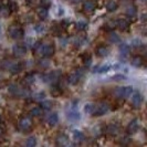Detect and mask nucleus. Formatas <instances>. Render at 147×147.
Returning a JSON list of instances; mask_svg holds the SVG:
<instances>
[{
    "instance_id": "nucleus-4",
    "label": "nucleus",
    "mask_w": 147,
    "mask_h": 147,
    "mask_svg": "<svg viewBox=\"0 0 147 147\" xmlns=\"http://www.w3.org/2000/svg\"><path fill=\"white\" fill-rule=\"evenodd\" d=\"M8 33H9V37L11 38L12 40H20L23 37V29H22L20 26H17V24H12L9 27L8 29Z\"/></svg>"
},
{
    "instance_id": "nucleus-7",
    "label": "nucleus",
    "mask_w": 147,
    "mask_h": 147,
    "mask_svg": "<svg viewBox=\"0 0 147 147\" xmlns=\"http://www.w3.org/2000/svg\"><path fill=\"white\" fill-rule=\"evenodd\" d=\"M110 110V107H109V105L106 103H98L94 105V107H93V112H92V114L94 115V116H101V115H104V114H106L107 112Z\"/></svg>"
},
{
    "instance_id": "nucleus-2",
    "label": "nucleus",
    "mask_w": 147,
    "mask_h": 147,
    "mask_svg": "<svg viewBox=\"0 0 147 147\" xmlns=\"http://www.w3.org/2000/svg\"><path fill=\"white\" fill-rule=\"evenodd\" d=\"M113 93L117 98H127L132 95L133 88L132 86H117L114 88Z\"/></svg>"
},
{
    "instance_id": "nucleus-50",
    "label": "nucleus",
    "mask_w": 147,
    "mask_h": 147,
    "mask_svg": "<svg viewBox=\"0 0 147 147\" xmlns=\"http://www.w3.org/2000/svg\"><path fill=\"white\" fill-rule=\"evenodd\" d=\"M27 1H32V0H27Z\"/></svg>"
},
{
    "instance_id": "nucleus-16",
    "label": "nucleus",
    "mask_w": 147,
    "mask_h": 147,
    "mask_svg": "<svg viewBox=\"0 0 147 147\" xmlns=\"http://www.w3.org/2000/svg\"><path fill=\"white\" fill-rule=\"evenodd\" d=\"M95 53H96V55L100 57V58H105V57L109 55L110 50H109V48H107L106 45H100V47L96 48Z\"/></svg>"
},
{
    "instance_id": "nucleus-5",
    "label": "nucleus",
    "mask_w": 147,
    "mask_h": 147,
    "mask_svg": "<svg viewBox=\"0 0 147 147\" xmlns=\"http://www.w3.org/2000/svg\"><path fill=\"white\" fill-rule=\"evenodd\" d=\"M61 74H62L61 71H58V70L51 71V72H49V73L44 74L43 81L45 82V83H49V84H54V83H57V82L60 80Z\"/></svg>"
},
{
    "instance_id": "nucleus-47",
    "label": "nucleus",
    "mask_w": 147,
    "mask_h": 147,
    "mask_svg": "<svg viewBox=\"0 0 147 147\" xmlns=\"http://www.w3.org/2000/svg\"><path fill=\"white\" fill-rule=\"evenodd\" d=\"M82 0H72V2L73 3H79V2H81Z\"/></svg>"
},
{
    "instance_id": "nucleus-48",
    "label": "nucleus",
    "mask_w": 147,
    "mask_h": 147,
    "mask_svg": "<svg viewBox=\"0 0 147 147\" xmlns=\"http://www.w3.org/2000/svg\"><path fill=\"white\" fill-rule=\"evenodd\" d=\"M1 134H2V129L0 128V136H1Z\"/></svg>"
},
{
    "instance_id": "nucleus-37",
    "label": "nucleus",
    "mask_w": 147,
    "mask_h": 147,
    "mask_svg": "<svg viewBox=\"0 0 147 147\" xmlns=\"http://www.w3.org/2000/svg\"><path fill=\"white\" fill-rule=\"evenodd\" d=\"M44 98H45L44 92H39V93H36V94L33 95V100L37 101V102H41V101H43Z\"/></svg>"
},
{
    "instance_id": "nucleus-52",
    "label": "nucleus",
    "mask_w": 147,
    "mask_h": 147,
    "mask_svg": "<svg viewBox=\"0 0 147 147\" xmlns=\"http://www.w3.org/2000/svg\"><path fill=\"white\" fill-rule=\"evenodd\" d=\"M24 147H28V146H24Z\"/></svg>"
},
{
    "instance_id": "nucleus-27",
    "label": "nucleus",
    "mask_w": 147,
    "mask_h": 147,
    "mask_svg": "<svg viewBox=\"0 0 147 147\" xmlns=\"http://www.w3.org/2000/svg\"><path fill=\"white\" fill-rule=\"evenodd\" d=\"M132 64L134 66H136V67H140V66L144 65V60H143L142 57H135L132 60Z\"/></svg>"
},
{
    "instance_id": "nucleus-33",
    "label": "nucleus",
    "mask_w": 147,
    "mask_h": 147,
    "mask_svg": "<svg viewBox=\"0 0 147 147\" xmlns=\"http://www.w3.org/2000/svg\"><path fill=\"white\" fill-rule=\"evenodd\" d=\"M51 93L54 96H59L62 94V88L60 85H53L51 88Z\"/></svg>"
},
{
    "instance_id": "nucleus-19",
    "label": "nucleus",
    "mask_w": 147,
    "mask_h": 147,
    "mask_svg": "<svg viewBox=\"0 0 147 147\" xmlns=\"http://www.w3.org/2000/svg\"><path fill=\"white\" fill-rule=\"evenodd\" d=\"M9 71H10V73L11 74H18L19 72H21L22 70V63L20 62H16V63H11L10 65H9Z\"/></svg>"
},
{
    "instance_id": "nucleus-35",
    "label": "nucleus",
    "mask_w": 147,
    "mask_h": 147,
    "mask_svg": "<svg viewBox=\"0 0 147 147\" xmlns=\"http://www.w3.org/2000/svg\"><path fill=\"white\" fill-rule=\"evenodd\" d=\"M42 110L44 111H50L52 109V102L50 101H41V106H40Z\"/></svg>"
},
{
    "instance_id": "nucleus-13",
    "label": "nucleus",
    "mask_w": 147,
    "mask_h": 147,
    "mask_svg": "<svg viewBox=\"0 0 147 147\" xmlns=\"http://www.w3.org/2000/svg\"><path fill=\"white\" fill-rule=\"evenodd\" d=\"M115 21H116V28H118V29L121 30V31H123V32L128 31L129 24H131L128 20H126V19H117Z\"/></svg>"
},
{
    "instance_id": "nucleus-30",
    "label": "nucleus",
    "mask_w": 147,
    "mask_h": 147,
    "mask_svg": "<svg viewBox=\"0 0 147 147\" xmlns=\"http://www.w3.org/2000/svg\"><path fill=\"white\" fill-rule=\"evenodd\" d=\"M75 28L79 30V31H84L88 28V22L83 21V20H80L75 23Z\"/></svg>"
},
{
    "instance_id": "nucleus-10",
    "label": "nucleus",
    "mask_w": 147,
    "mask_h": 147,
    "mask_svg": "<svg viewBox=\"0 0 147 147\" xmlns=\"http://www.w3.org/2000/svg\"><path fill=\"white\" fill-rule=\"evenodd\" d=\"M132 105L134 107H136V109H138L142 106V104H143V95L140 94V92L138 91H136V92H134L133 91L132 93Z\"/></svg>"
},
{
    "instance_id": "nucleus-8",
    "label": "nucleus",
    "mask_w": 147,
    "mask_h": 147,
    "mask_svg": "<svg viewBox=\"0 0 147 147\" xmlns=\"http://www.w3.org/2000/svg\"><path fill=\"white\" fill-rule=\"evenodd\" d=\"M83 70H78V71H75L73 73H71L69 75V78H67V82H69V84H71V85H76L79 81L81 80L82 75H83Z\"/></svg>"
},
{
    "instance_id": "nucleus-22",
    "label": "nucleus",
    "mask_w": 147,
    "mask_h": 147,
    "mask_svg": "<svg viewBox=\"0 0 147 147\" xmlns=\"http://www.w3.org/2000/svg\"><path fill=\"white\" fill-rule=\"evenodd\" d=\"M125 13L128 18H135L136 15H137V9H136V7H134V6H128V7L126 8Z\"/></svg>"
},
{
    "instance_id": "nucleus-44",
    "label": "nucleus",
    "mask_w": 147,
    "mask_h": 147,
    "mask_svg": "<svg viewBox=\"0 0 147 147\" xmlns=\"http://www.w3.org/2000/svg\"><path fill=\"white\" fill-rule=\"evenodd\" d=\"M60 26H61V28H62V29H66V28L70 26V21H69V20H66V19L65 20H62L61 23H60Z\"/></svg>"
},
{
    "instance_id": "nucleus-29",
    "label": "nucleus",
    "mask_w": 147,
    "mask_h": 147,
    "mask_svg": "<svg viewBox=\"0 0 147 147\" xmlns=\"http://www.w3.org/2000/svg\"><path fill=\"white\" fill-rule=\"evenodd\" d=\"M73 137L76 142H83V140H85L84 134H83L82 132H80V131H76V129L73 132Z\"/></svg>"
},
{
    "instance_id": "nucleus-24",
    "label": "nucleus",
    "mask_w": 147,
    "mask_h": 147,
    "mask_svg": "<svg viewBox=\"0 0 147 147\" xmlns=\"http://www.w3.org/2000/svg\"><path fill=\"white\" fill-rule=\"evenodd\" d=\"M107 39H109V41H110L111 43H118V42L121 41V39H119L117 33H115V32H113V31H111L110 33H109Z\"/></svg>"
},
{
    "instance_id": "nucleus-9",
    "label": "nucleus",
    "mask_w": 147,
    "mask_h": 147,
    "mask_svg": "<svg viewBox=\"0 0 147 147\" xmlns=\"http://www.w3.org/2000/svg\"><path fill=\"white\" fill-rule=\"evenodd\" d=\"M66 116H67V118H69L70 122H78V121L81 118V115H80L79 111H78V109L75 107V104H74L70 110L67 111Z\"/></svg>"
},
{
    "instance_id": "nucleus-38",
    "label": "nucleus",
    "mask_w": 147,
    "mask_h": 147,
    "mask_svg": "<svg viewBox=\"0 0 147 147\" xmlns=\"http://www.w3.org/2000/svg\"><path fill=\"white\" fill-rule=\"evenodd\" d=\"M93 107H94V104L88 103V104H85V106H84V111H85L88 114H92V112H93Z\"/></svg>"
},
{
    "instance_id": "nucleus-45",
    "label": "nucleus",
    "mask_w": 147,
    "mask_h": 147,
    "mask_svg": "<svg viewBox=\"0 0 147 147\" xmlns=\"http://www.w3.org/2000/svg\"><path fill=\"white\" fill-rule=\"evenodd\" d=\"M61 30H63V29L61 28V26H60V24L53 27V31H54V33H55V34H60V33H61Z\"/></svg>"
},
{
    "instance_id": "nucleus-21",
    "label": "nucleus",
    "mask_w": 147,
    "mask_h": 147,
    "mask_svg": "<svg viewBox=\"0 0 147 147\" xmlns=\"http://www.w3.org/2000/svg\"><path fill=\"white\" fill-rule=\"evenodd\" d=\"M59 122V116L57 113H51L48 116V124L50 126H55Z\"/></svg>"
},
{
    "instance_id": "nucleus-42",
    "label": "nucleus",
    "mask_w": 147,
    "mask_h": 147,
    "mask_svg": "<svg viewBox=\"0 0 147 147\" xmlns=\"http://www.w3.org/2000/svg\"><path fill=\"white\" fill-rule=\"evenodd\" d=\"M132 45L133 47H135V48H138V47H142L143 43H142V41L138 40V39H134L132 41Z\"/></svg>"
},
{
    "instance_id": "nucleus-1",
    "label": "nucleus",
    "mask_w": 147,
    "mask_h": 147,
    "mask_svg": "<svg viewBox=\"0 0 147 147\" xmlns=\"http://www.w3.org/2000/svg\"><path fill=\"white\" fill-rule=\"evenodd\" d=\"M9 93L12 96H18V97H27L30 94L29 90L26 88H20L17 84H11L8 88Z\"/></svg>"
},
{
    "instance_id": "nucleus-43",
    "label": "nucleus",
    "mask_w": 147,
    "mask_h": 147,
    "mask_svg": "<svg viewBox=\"0 0 147 147\" xmlns=\"http://www.w3.org/2000/svg\"><path fill=\"white\" fill-rule=\"evenodd\" d=\"M50 6H51V1L50 0H41V7L48 9Z\"/></svg>"
},
{
    "instance_id": "nucleus-15",
    "label": "nucleus",
    "mask_w": 147,
    "mask_h": 147,
    "mask_svg": "<svg viewBox=\"0 0 147 147\" xmlns=\"http://www.w3.org/2000/svg\"><path fill=\"white\" fill-rule=\"evenodd\" d=\"M129 55V47L126 43H121L119 45V57L123 61H125L126 58Z\"/></svg>"
},
{
    "instance_id": "nucleus-28",
    "label": "nucleus",
    "mask_w": 147,
    "mask_h": 147,
    "mask_svg": "<svg viewBox=\"0 0 147 147\" xmlns=\"http://www.w3.org/2000/svg\"><path fill=\"white\" fill-rule=\"evenodd\" d=\"M115 28H116V21L115 20H111V21L106 22L105 26H104V29L106 30V31H109V32H111L112 30H114Z\"/></svg>"
},
{
    "instance_id": "nucleus-3",
    "label": "nucleus",
    "mask_w": 147,
    "mask_h": 147,
    "mask_svg": "<svg viewBox=\"0 0 147 147\" xmlns=\"http://www.w3.org/2000/svg\"><path fill=\"white\" fill-rule=\"evenodd\" d=\"M39 53L43 57V58H51L52 55L54 54L55 52V48L52 43H47V44H42L39 47L38 49Z\"/></svg>"
},
{
    "instance_id": "nucleus-6",
    "label": "nucleus",
    "mask_w": 147,
    "mask_h": 147,
    "mask_svg": "<svg viewBox=\"0 0 147 147\" xmlns=\"http://www.w3.org/2000/svg\"><path fill=\"white\" fill-rule=\"evenodd\" d=\"M18 128L23 133H28L32 128V121L30 117H21L18 122Z\"/></svg>"
},
{
    "instance_id": "nucleus-12",
    "label": "nucleus",
    "mask_w": 147,
    "mask_h": 147,
    "mask_svg": "<svg viewBox=\"0 0 147 147\" xmlns=\"http://www.w3.org/2000/svg\"><path fill=\"white\" fill-rule=\"evenodd\" d=\"M12 52H13V54H15L16 57L21 58V57H23V55L26 54L27 48H26V45H23V44H15V45L12 47Z\"/></svg>"
},
{
    "instance_id": "nucleus-34",
    "label": "nucleus",
    "mask_w": 147,
    "mask_h": 147,
    "mask_svg": "<svg viewBox=\"0 0 147 147\" xmlns=\"http://www.w3.org/2000/svg\"><path fill=\"white\" fill-rule=\"evenodd\" d=\"M8 8H9L10 12H16V11H18V3H17V1H16V0H10V2H9V5H8Z\"/></svg>"
},
{
    "instance_id": "nucleus-46",
    "label": "nucleus",
    "mask_w": 147,
    "mask_h": 147,
    "mask_svg": "<svg viewBox=\"0 0 147 147\" xmlns=\"http://www.w3.org/2000/svg\"><path fill=\"white\" fill-rule=\"evenodd\" d=\"M43 30H44V27L42 24H37V26H36V31H37L38 33L43 32Z\"/></svg>"
},
{
    "instance_id": "nucleus-36",
    "label": "nucleus",
    "mask_w": 147,
    "mask_h": 147,
    "mask_svg": "<svg viewBox=\"0 0 147 147\" xmlns=\"http://www.w3.org/2000/svg\"><path fill=\"white\" fill-rule=\"evenodd\" d=\"M10 13H11V12H10L8 6L7 7H6V6H0V16H1V17H8Z\"/></svg>"
},
{
    "instance_id": "nucleus-17",
    "label": "nucleus",
    "mask_w": 147,
    "mask_h": 147,
    "mask_svg": "<svg viewBox=\"0 0 147 147\" xmlns=\"http://www.w3.org/2000/svg\"><path fill=\"white\" fill-rule=\"evenodd\" d=\"M83 10L88 13H91L95 10V2L93 0H86L84 3H83Z\"/></svg>"
},
{
    "instance_id": "nucleus-51",
    "label": "nucleus",
    "mask_w": 147,
    "mask_h": 147,
    "mask_svg": "<svg viewBox=\"0 0 147 147\" xmlns=\"http://www.w3.org/2000/svg\"><path fill=\"white\" fill-rule=\"evenodd\" d=\"M142 1H145V0H142Z\"/></svg>"
},
{
    "instance_id": "nucleus-23",
    "label": "nucleus",
    "mask_w": 147,
    "mask_h": 147,
    "mask_svg": "<svg viewBox=\"0 0 147 147\" xmlns=\"http://www.w3.org/2000/svg\"><path fill=\"white\" fill-rule=\"evenodd\" d=\"M37 13H38V16H39V18H40L41 20H44V19H47V18H48V15H49V11H48V9H47V8L40 7L39 9H38Z\"/></svg>"
},
{
    "instance_id": "nucleus-40",
    "label": "nucleus",
    "mask_w": 147,
    "mask_h": 147,
    "mask_svg": "<svg viewBox=\"0 0 147 147\" xmlns=\"http://www.w3.org/2000/svg\"><path fill=\"white\" fill-rule=\"evenodd\" d=\"M82 58H83V61H84L85 65H88V64L91 63V55H90L88 53H85V54H83V55H82Z\"/></svg>"
},
{
    "instance_id": "nucleus-39",
    "label": "nucleus",
    "mask_w": 147,
    "mask_h": 147,
    "mask_svg": "<svg viewBox=\"0 0 147 147\" xmlns=\"http://www.w3.org/2000/svg\"><path fill=\"white\" fill-rule=\"evenodd\" d=\"M112 80L113 81H124V80H126V76L123 74H116L112 78Z\"/></svg>"
},
{
    "instance_id": "nucleus-49",
    "label": "nucleus",
    "mask_w": 147,
    "mask_h": 147,
    "mask_svg": "<svg viewBox=\"0 0 147 147\" xmlns=\"http://www.w3.org/2000/svg\"><path fill=\"white\" fill-rule=\"evenodd\" d=\"M0 123H1V115H0Z\"/></svg>"
},
{
    "instance_id": "nucleus-41",
    "label": "nucleus",
    "mask_w": 147,
    "mask_h": 147,
    "mask_svg": "<svg viewBox=\"0 0 147 147\" xmlns=\"http://www.w3.org/2000/svg\"><path fill=\"white\" fill-rule=\"evenodd\" d=\"M129 142H131V138H129L128 136H123V137L119 140V143H121L122 145H127Z\"/></svg>"
},
{
    "instance_id": "nucleus-32",
    "label": "nucleus",
    "mask_w": 147,
    "mask_h": 147,
    "mask_svg": "<svg viewBox=\"0 0 147 147\" xmlns=\"http://www.w3.org/2000/svg\"><path fill=\"white\" fill-rule=\"evenodd\" d=\"M37 145V138L34 136H31L29 137L28 140H26V145L24 146H28V147H36Z\"/></svg>"
},
{
    "instance_id": "nucleus-20",
    "label": "nucleus",
    "mask_w": 147,
    "mask_h": 147,
    "mask_svg": "<svg viewBox=\"0 0 147 147\" xmlns=\"http://www.w3.org/2000/svg\"><path fill=\"white\" fill-rule=\"evenodd\" d=\"M118 132H119V126L117 124H110V125L106 127V133L112 135V136L117 135Z\"/></svg>"
},
{
    "instance_id": "nucleus-31",
    "label": "nucleus",
    "mask_w": 147,
    "mask_h": 147,
    "mask_svg": "<svg viewBox=\"0 0 147 147\" xmlns=\"http://www.w3.org/2000/svg\"><path fill=\"white\" fill-rule=\"evenodd\" d=\"M33 82H34V76H33V74H27V75L24 76V79H23V83H24L26 85H31Z\"/></svg>"
},
{
    "instance_id": "nucleus-11",
    "label": "nucleus",
    "mask_w": 147,
    "mask_h": 147,
    "mask_svg": "<svg viewBox=\"0 0 147 147\" xmlns=\"http://www.w3.org/2000/svg\"><path fill=\"white\" fill-rule=\"evenodd\" d=\"M138 128H140V122H138L137 118H134V119H132V121L128 123L126 131H127V133H128L129 135H133V134H135V133L138 131Z\"/></svg>"
},
{
    "instance_id": "nucleus-25",
    "label": "nucleus",
    "mask_w": 147,
    "mask_h": 147,
    "mask_svg": "<svg viewBox=\"0 0 147 147\" xmlns=\"http://www.w3.org/2000/svg\"><path fill=\"white\" fill-rule=\"evenodd\" d=\"M117 8H118L117 2H116V1H114V0H111V1H109V2L106 3V10H107V11H110V12L115 11Z\"/></svg>"
},
{
    "instance_id": "nucleus-14",
    "label": "nucleus",
    "mask_w": 147,
    "mask_h": 147,
    "mask_svg": "<svg viewBox=\"0 0 147 147\" xmlns=\"http://www.w3.org/2000/svg\"><path fill=\"white\" fill-rule=\"evenodd\" d=\"M55 143L59 147H66L69 144V137L66 136L65 134H59L57 136Z\"/></svg>"
},
{
    "instance_id": "nucleus-26",
    "label": "nucleus",
    "mask_w": 147,
    "mask_h": 147,
    "mask_svg": "<svg viewBox=\"0 0 147 147\" xmlns=\"http://www.w3.org/2000/svg\"><path fill=\"white\" fill-rule=\"evenodd\" d=\"M42 109L40 107V106H36V107H33V109H31L30 111V115L32 116V117H39L41 114H42Z\"/></svg>"
},
{
    "instance_id": "nucleus-18",
    "label": "nucleus",
    "mask_w": 147,
    "mask_h": 147,
    "mask_svg": "<svg viewBox=\"0 0 147 147\" xmlns=\"http://www.w3.org/2000/svg\"><path fill=\"white\" fill-rule=\"evenodd\" d=\"M111 69H112L111 64H103V65H95L92 71L94 73H106V72L110 71Z\"/></svg>"
}]
</instances>
